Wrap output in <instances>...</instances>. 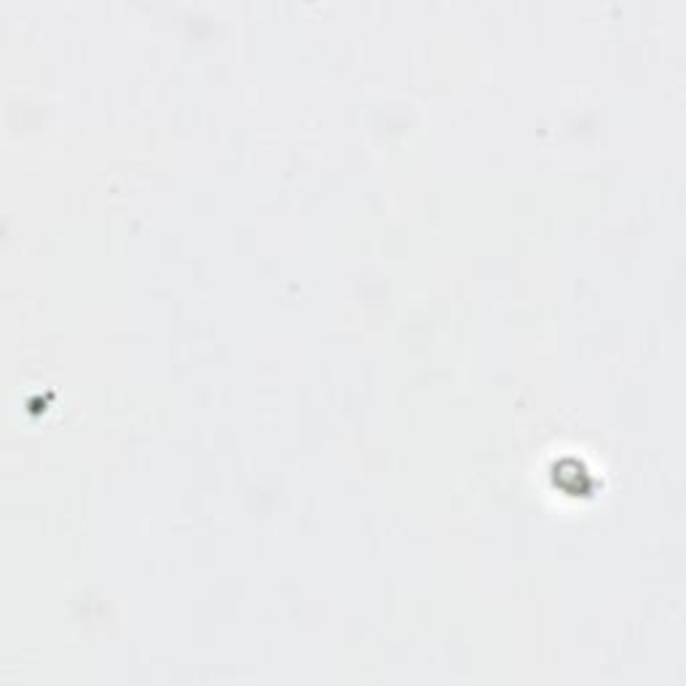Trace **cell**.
Wrapping results in <instances>:
<instances>
[{"mask_svg":"<svg viewBox=\"0 0 686 686\" xmlns=\"http://www.w3.org/2000/svg\"><path fill=\"white\" fill-rule=\"evenodd\" d=\"M553 483L569 496L595 494V477L577 459H561L553 464Z\"/></svg>","mask_w":686,"mask_h":686,"instance_id":"cell-1","label":"cell"}]
</instances>
